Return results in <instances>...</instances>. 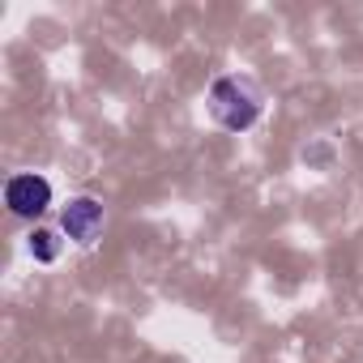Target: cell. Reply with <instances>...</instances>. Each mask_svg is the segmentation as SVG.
I'll use <instances>...</instances> for the list:
<instances>
[{"label":"cell","mask_w":363,"mask_h":363,"mask_svg":"<svg viewBox=\"0 0 363 363\" xmlns=\"http://www.w3.org/2000/svg\"><path fill=\"white\" fill-rule=\"evenodd\" d=\"M261 111H265V99H261L252 77H240V73L214 77V86H210V116L227 133H248L261 120Z\"/></svg>","instance_id":"6da1fadb"},{"label":"cell","mask_w":363,"mask_h":363,"mask_svg":"<svg viewBox=\"0 0 363 363\" xmlns=\"http://www.w3.org/2000/svg\"><path fill=\"white\" fill-rule=\"evenodd\" d=\"M5 206H9V214H18V218H39L43 210H52V179L39 175V171L9 175V184H5Z\"/></svg>","instance_id":"7a4b0ae2"},{"label":"cell","mask_w":363,"mask_h":363,"mask_svg":"<svg viewBox=\"0 0 363 363\" xmlns=\"http://www.w3.org/2000/svg\"><path fill=\"white\" fill-rule=\"evenodd\" d=\"M103 227H107V214H103V201H94V197H73L60 210V235L82 248H90L103 235Z\"/></svg>","instance_id":"3957f363"},{"label":"cell","mask_w":363,"mask_h":363,"mask_svg":"<svg viewBox=\"0 0 363 363\" xmlns=\"http://www.w3.org/2000/svg\"><path fill=\"white\" fill-rule=\"evenodd\" d=\"M26 248H30V257H35L39 265H56L65 240H60V231H52V227H35V231L26 235Z\"/></svg>","instance_id":"277c9868"}]
</instances>
